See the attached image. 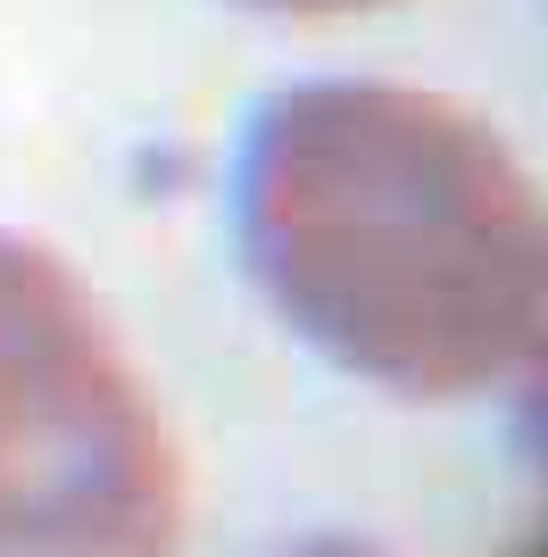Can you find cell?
I'll list each match as a JSON object with an SVG mask.
<instances>
[{"label": "cell", "instance_id": "6da1fadb", "mask_svg": "<svg viewBox=\"0 0 548 557\" xmlns=\"http://www.w3.org/2000/svg\"><path fill=\"white\" fill-rule=\"evenodd\" d=\"M225 242L308 367L383 408H465L515 367L548 200L457 92L299 75L241 116Z\"/></svg>", "mask_w": 548, "mask_h": 557}, {"label": "cell", "instance_id": "7a4b0ae2", "mask_svg": "<svg viewBox=\"0 0 548 557\" xmlns=\"http://www.w3.org/2000/svg\"><path fill=\"white\" fill-rule=\"evenodd\" d=\"M191 458L91 283L0 225V557H183Z\"/></svg>", "mask_w": 548, "mask_h": 557}, {"label": "cell", "instance_id": "3957f363", "mask_svg": "<svg viewBox=\"0 0 548 557\" xmlns=\"http://www.w3.org/2000/svg\"><path fill=\"white\" fill-rule=\"evenodd\" d=\"M499 408H507V458L524 466L532 483H548V250H540V283H532L515 367L499 383Z\"/></svg>", "mask_w": 548, "mask_h": 557}, {"label": "cell", "instance_id": "277c9868", "mask_svg": "<svg viewBox=\"0 0 548 557\" xmlns=\"http://www.w3.org/2000/svg\"><path fill=\"white\" fill-rule=\"evenodd\" d=\"M241 17H266V25H349V17H383L399 0H225Z\"/></svg>", "mask_w": 548, "mask_h": 557}, {"label": "cell", "instance_id": "5b68a950", "mask_svg": "<svg viewBox=\"0 0 548 557\" xmlns=\"http://www.w3.org/2000/svg\"><path fill=\"white\" fill-rule=\"evenodd\" d=\"M266 557H408V549L358 541V533H308V541H283V549H266Z\"/></svg>", "mask_w": 548, "mask_h": 557}]
</instances>
